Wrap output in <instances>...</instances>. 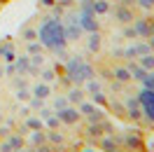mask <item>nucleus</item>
Wrapping results in <instances>:
<instances>
[{
    "instance_id": "f257e3e1",
    "label": "nucleus",
    "mask_w": 154,
    "mask_h": 152,
    "mask_svg": "<svg viewBox=\"0 0 154 152\" xmlns=\"http://www.w3.org/2000/svg\"><path fill=\"white\" fill-rule=\"evenodd\" d=\"M38 38L42 40V45H45L47 49H51V52H63V49H66V42H68L63 21L51 19V17H49V19L40 26Z\"/></svg>"
},
{
    "instance_id": "f03ea898",
    "label": "nucleus",
    "mask_w": 154,
    "mask_h": 152,
    "mask_svg": "<svg viewBox=\"0 0 154 152\" xmlns=\"http://www.w3.org/2000/svg\"><path fill=\"white\" fill-rule=\"evenodd\" d=\"M66 73H68V77H70L77 87L87 84L89 80L96 75V73H94V66H89L87 61H84V59H79V56H75V59H70V61H68Z\"/></svg>"
},
{
    "instance_id": "7ed1b4c3",
    "label": "nucleus",
    "mask_w": 154,
    "mask_h": 152,
    "mask_svg": "<svg viewBox=\"0 0 154 152\" xmlns=\"http://www.w3.org/2000/svg\"><path fill=\"white\" fill-rule=\"evenodd\" d=\"M63 28H66V38H68V40H79V35L84 33V30H82V26H79L77 14H68L66 19H63Z\"/></svg>"
},
{
    "instance_id": "20e7f679",
    "label": "nucleus",
    "mask_w": 154,
    "mask_h": 152,
    "mask_svg": "<svg viewBox=\"0 0 154 152\" xmlns=\"http://www.w3.org/2000/svg\"><path fill=\"white\" fill-rule=\"evenodd\" d=\"M133 28H135V35H138V38H152V35H154V19H152V17L135 19Z\"/></svg>"
},
{
    "instance_id": "39448f33",
    "label": "nucleus",
    "mask_w": 154,
    "mask_h": 152,
    "mask_svg": "<svg viewBox=\"0 0 154 152\" xmlns=\"http://www.w3.org/2000/svg\"><path fill=\"white\" fill-rule=\"evenodd\" d=\"M77 19H79L82 30H87V33H98V19H96V14H91V12H79Z\"/></svg>"
},
{
    "instance_id": "423d86ee",
    "label": "nucleus",
    "mask_w": 154,
    "mask_h": 152,
    "mask_svg": "<svg viewBox=\"0 0 154 152\" xmlns=\"http://www.w3.org/2000/svg\"><path fill=\"white\" fill-rule=\"evenodd\" d=\"M138 101H140V105H143V110L147 112V117L154 122V91H152V89H145V91H140Z\"/></svg>"
},
{
    "instance_id": "0eeeda50",
    "label": "nucleus",
    "mask_w": 154,
    "mask_h": 152,
    "mask_svg": "<svg viewBox=\"0 0 154 152\" xmlns=\"http://www.w3.org/2000/svg\"><path fill=\"white\" fill-rule=\"evenodd\" d=\"M152 52V47H149V42H138V45H131V47L124 52V56L126 59H140V56H145V54H149Z\"/></svg>"
},
{
    "instance_id": "6e6552de",
    "label": "nucleus",
    "mask_w": 154,
    "mask_h": 152,
    "mask_svg": "<svg viewBox=\"0 0 154 152\" xmlns=\"http://www.w3.org/2000/svg\"><path fill=\"white\" fill-rule=\"evenodd\" d=\"M115 19L119 21V24H124V26H128L131 21H135V17H133V10L128 7V5H117L115 7Z\"/></svg>"
},
{
    "instance_id": "1a4fd4ad",
    "label": "nucleus",
    "mask_w": 154,
    "mask_h": 152,
    "mask_svg": "<svg viewBox=\"0 0 154 152\" xmlns=\"http://www.w3.org/2000/svg\"><path fill=\"white\" fill-rule=\"evenodd\" d=\"M58 119L63 124H75L79 119V112L72 110V108H63V110H58Z\"/></svg>"
},
{
    "instance_id": "9d476101",
    "label": "nucleus",
    "mask_w": 154,
    "mask_h": 152,
    "mask_svg": "<svg viewBox=\"0 0 154 152\" xmlns=\"http://www.w3.org/2000/svg\"><path fill=\"white\" fill-rule=\"evenodd\" d=\"M138 63H140L147 73H154V54H152V52L145 54V56H140V59H138Z\"/></svg>"
},
{
    "instance_id": "9b49d317",
    "label": "nucleus",
    "mask_w": 154,
    "mask_h": 152,
    "mask_svg": "<svg viewBox=\"0 0 154 152\" xmlns=\"http://www.w3.org/2000/svg\"><path fill=\"white\" fill-rule=\"evenodd\" d=\"M128 70H131V77H135L138 82H143L145 77H147V70H145L140 63H138V66H135V63H131V68H128Z\"/></svg>"
},
{
    "instance_id": "f8f14e48",
    "label": "nucleus",
    "mask_w": 154,
    "mask_h": 152,
    "mask_svg": "<svg viewBox=\"0 0 154 152\" xmlns=\"http://www.w3.org/2000/svg\"><path fill=\"white\" fill-rule=\"evenodd\" d=\"M110 12V2L107 0H94V14H107Z\"/></svg>"
},
{
    "instance_id": "ddd939ff",
    "label": "nucleus",
    "mask_w": 154,
    "mask_h": 152,
    "mask_svg": "<svg viewBox=\"0 0 154 152\" xmlns=\"http://www.w3.org/2000/svg\"><path fill=\"white\" fill-rule=\"evenodd\" d=\"M33 96H35V98H47V96H49V84H47V82H45V84H35Z\"/></svg>"
},
{
    "instance_id": "4468645a",
    "label": "nucleus",
    "mask_w": 154,
    "mask_h": 152,
    "mask_svg": "<svg viewBox=\"0 0 154 152\" xmlns=\"http://www.w3.org/2000/svg\"><path fill=\"white\" fill-rule=\"evenodd\" d=\"M98 49H100V35L89 33V52H98Z\"/></svg>"
},
{
    "instance_id": "2eb2a0df",
    "label": "nucleus",
    "mask_w": 154,
    "mask_h": 152,
    "mask_svg": "<svg viewBox=\"0 0 154 152\" xmlns=\"http://www.w3.org/2000/svg\"><path fill=\"white\" fill-rule=\"evenodd\" d=\"M115 80L128 82V80H131V70H128V68H115Z\"/></svg>"
},
{
    "instance_id": "dca6fc26",
    "label": "nucleus",
    "mask_w": 154,
    "mask_h": 152,
    "mask_svg": "<svg viewBox=\"0 0 154 152\" xmlns=\"http://www.w3.org/2000/svg\"><path fill=\"white\" fill-rule=\"evenodd\" d=\"M128 112H131V117H140V101H131L128 103Z\"/></svg>"
},
{
    "instance_id": "f3484780",
    "label": "nucleus",
    "mask_w": 154,
    "mask_h": 152,
    "mask_svg": "<svg viewBox=\"0 0 154 152\" xmlns=\"http://www.w3.org/2000/svg\"><path fill=\"white\" fill-rule=\"evenodd\" d=\"M23 40H26V42H35V40H38V30L35 28H26L23 30Z\"/></svg>"
},
{
    "instance_id": "a211bd4d",
    "label": "nucleus",
    "mask_w": 154,
    "mask_h": 152,
    "mask_svg": "<svg viewBox=\"0 0 154 152\" xmlns=\"http://www.w3.org/2000/svg\"><path fill=\"white\" fill-rule=\"evenodd\" d=\"M87 87H89V91H91V96H98V94H100V84H98V82H94V77L87 82Z\"/></svg>"
},
{
    "instance_id": "6ab92c4d",
    "label": "nucleus",
    "mask_w": 154,
    "mask_h": 152,
    "mask_svg": "<svg viewBox=\"0 0 154 152\" xmlns=\"http://www.w3.org/2000/svg\"><path fill=\"white\" fill-rule=\"evenodd\" d=\"M79 12H91L94 14V0H82L79 2Z\"/></svg>"
},
{
    "instance_id": "aec40b11",
    "label": "nucleus",
    "mask_w": 154,
    "mask_h": 152,
    "mask_svg": "<svg viewBox=\"0 0 154 152\" xmlns=\"http://www.w3.org/2000/svg\"><path fill=\"white\" fill-rule=\"evenodd\" d=\"M84 98V94H82V89H72L70 91V96H68V101H72V103H77V101H82Z\"/></svg>"
},
{
    "instance_id": "412c9836",
    "label": "nucleus",
    "mask_w": 154,
    "mask_h": 152,
    "mask_svg": "<svg viewBox=\"0 0 154 152\" xmlns=\"http://www.w3.org/2000/svg\"><path fill=\"white\" fill-rule=\"evenodd\" d=\"M135 5L143 10H154V0H135Z\"/></svg>"
},
{
    "instance_id": "4be33fe9",
    "label": "nucleus",
    "mask_w": 154,
    "mask_h": 152,
    "mask_svg": "<svg viewBox=\"0 0 154 152\" xmlns=\"http://www.w3.org/2000/svg\"><path fill=\"white\" fill-rule=\"evenodd\" d=\"M143 84L147 87V89H152V91H154V73H147V77L143 80Z\"/></svg>"
},
{
    "instance_id": "5701e85b",
    "label": "nucleus",
    "mask_w": 154,
    "mask_h": 152,
    "mask_svg": "<svg viewBox=\"0 0 154 152\" xmlns=\"http://www.w3.org/2000/svg\"><path fill=\"white\" fill-rule=\"evenodd\" d=\"M17 68H19V70H28V68H30V61H28L26 56H21L19 63H17Z\"/></svg>"
},
{
    "instance_id": "b1692460",
    "label": "nucleus",
    "mask_w": 154,
    "mask_h": 152,
    "mask_svg": "<svg viewBox=\"0 0 154 152\" xmlns=\"http://www.w3.org/2000/svg\"><path fill=\"white\" fill-rule=\"evenodd\" d=\"M79 110H82V115H89V117H91V115L96 112V110H94V108H91V105H82V108H79Z\"/></svg>"
},
{
    "instance_id": "393cba45",
    "label": "nucleus",
    "mask_w": 154,
    "mask_h": 152,
    "mask_svg": "<svg viewBox=\"0 0 154 152\" xmlns=\"http://www.w3.org/2000/svg\"><path fill=\"white\" fill-rule=\"evenodd\" d=\"M42 77H45V82H51V80H54V70H45Z\"/></svg>"
},
{
    "instance_id": "a878e982",
    "label": "nucleus",
    "mask_w": 154,
    "mask_h": 152,
    "mask_svg": "<svg viewBox=\"0 0 154 152\" xmlns=\"http://www.w3.org/2000/svg\"><path fill=\"white\" fill-rule=\"evenodd\" d=\"M30 63H33V68H40L42 63H45V59H40V56H33V61H30Z\"/></svg>"
},
{
    "instance_id": "bb28decb",
    "label": "nucleus",
    "mask_w": 154,
    "mask_h": 152,
    "mask_svg": "<svg viewBox=\"0 0 154 152\" xmlns=\"http://www.w3.org/2000/svg\"><path fill=\"white\" fill-rule=\"evenodd\" d=\"M28 126H30V129H42V122H38V119H28Z\"/></svg>"
},
{
    "instance_id": "cd10ccee",
    "label": "nucleus",
    "mask_w": 154,
    "mask_h": 152,
    "mask_svg": "<svg viewBox=\"0 0 154 152\" xmlns=\"http://www.w3.org/2000/svg\"><path fill=\"white\" fill-rule=\"evenodd\" d=\"M66 105H68V98H58V101H56V108H58V110H63Z\"/></svg>"
},
{
    "instance_id": "c85d7f7f",
    "label": "nucleus",
    "mask_w": 154,
    "mask_h": 152,
    "mask_svg": "<svg viewBox=\"0 0 154 152\" xmlns=\"http://www.w3.org/2000/svg\"><path fill=\"white\" fill-rule=\"evenodd\" d=\"M19 98H23V101H26V98H30V94H28V89H26V87L19 91Z\"/></svg>"
},
{
    "instance_id": "c756f323",
    "label": "nucleus",
    "mask_w": 154,
    "mask_h": 152,
    "mask_svg": "<svg viewBox=\"0 0 154 152\" xmlns=\"http://www.w3.org/2000/svg\"><path fill=\"white\" fill-rule=\"evenodd\" d=\"M119 2H122V5H128V7H131V5H135V0H119Z\"/></svg>"
},
{
    "instance_id": "7c9ffc66",
    "label": "nucleus",
    "mask_w": 154,
    "mask_h": 152,
    "mask_svg": "<svg viewBox=\"0 0 154 152\" xmlns=\"http://www.w3.org/2000/svg\"><path fill=\"white\" fill-rule=\"evenodd\" d=\"M149 47L154 49V35H152V38H149Z\"/></svg>"
},
{
    "instance_id": "2f4dec72",
    "label": "nucleus",
    "mask_w": 154,
    "mask_h": 152,
    "mask_svg": "<svg viewBox=\"0 0 154 152\" xmlns=\"http://www.w3.org/2000/svg\"><path fill=\"white\" fill-rule=\"evenodd\" d=\"M21 152H35V150H21Z\"/></svg>"
}]
</instances>
